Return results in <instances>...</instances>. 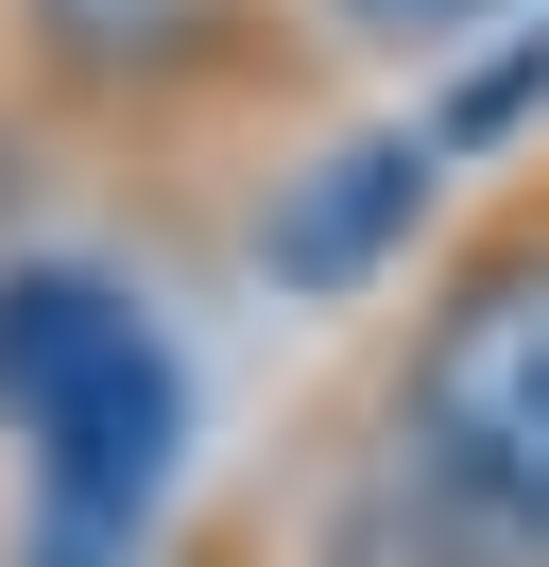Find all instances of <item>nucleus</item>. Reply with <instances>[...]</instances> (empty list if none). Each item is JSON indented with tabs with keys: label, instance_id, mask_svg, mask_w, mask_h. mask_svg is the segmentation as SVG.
<instances>
[{
	"label": "nucleus",
	"instance_id": "5",
	"mask_svg": "<svg viewBox=\"0 0 549 567\" xmlns=\"http://www.w3.org/2000/svg\"><path fill=\"white\" fill-rule=\"evenodd\" d=\"M224 0H34V35H52V70H86V86H121V70H155L172 35H206Z\"/></svg>",
	"mask_w": 549,
	"mask_h": 567
},
{
	"label": "nucleus",
	"instance_id": "6",
	"mask_svg": "<svg viewBox=\"0 0 549 567\" xmlns=\"http://www.w3.org/2000/svg\"><path fill=\"white\" fill-rule=\"evenodd\" d=\"M532 104H549V35H515V52H498L480 86H446V121H429V138L464 155V138H498V121H532Z\"/></svg>",
	"mask_w": 549,
	"mask_h": 567
},
{
	"label": "nucleus",
	"instance_id": "3",
	"mask_svg": "<svg viewBox=\"0 0 549 567\" xmlns=\"http://www.w3.org/2000/svg\"><path fill=\"white\" fill-rule=\"evenodd\" d=\"M429 173H446V138H429V121H377V138L309 155V173L258 207V276H274V292H309V310L377 292V276L412 258V224H429Z\"/></svg>",
	"mask_w": 549,
	"mask_h": 567
},
{
	"label": "nucleus",
	"instance_id": "1",
	"mask_svg": "<svg viewBox=\"0 0 549 567\" xmlns=\"http://www.w3.org/2000/svg\"><path fill=\"white\" fill-rule=\"evenodd\" d=\"M0 430L34 464L18 567H137L189 464V361L86 258H0Z\"/></svg>",
	"mask_w": 549,
	"mask_h": 567
},
{
	"label": "nucleus",
	"instance_id": "4",
	"mask_svg": "<svg viewBox=\"0 0 549 567\" xmlns=\"http://www.w3.org/2000/svg\"><path fill=\"white\" fill-rule=\"evenodd\" d=\"M327 567H549L532 533H498L464 482H429L412 447H377V482L327 498Z\"/></svg>",
	"mask_w": 549,
	"mask_h": 567
},
{
	"label": "nucleus",
	"instance_id": "2",
	"mask_svg": "<svg viewBox=\"0 0 549 567\" xmlns=\"http://www.w3.org/2000/svg\"><path fill=\"white\" fill-rule=\"evenodd\" d=\"M395 447L429 482H464L498 533L549 550V258H480L429 310L412 395H395Z\"/></svg>",
	"mask_w": 549,
	"mask_h": 567
},
{
	"label": "nucleus",
	"instance_id": "7",
	"mask_svg": "<svg viewBox=\"0 0 549 567\" xmlns=\"http://www.w3.org/2000/svg\"><path fill=\"white\" fill-rule=\"evenodd\" d=\"M464 18H498V0H343V35H377V52H446Z\"/></svg>",
	"mask_w": 549,
	"mask_h": 567
}]
</instances>
